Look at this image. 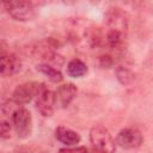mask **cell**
<instances>
[{
    "label": "cell",
    "mask_w": 153,
    "mask_h": 153,
    "mask_svg": "<svg viewBox=\"0 0 153 153\" xmlns=\"http://www.w3.org/2000/svg\"><path fill=\"white\" fill-rule=\"evenodd\" d=\"M1 5L8 14L18 22H29L37 16V10L31 1H6Z\"/></svg>",
    "instance_id": "7a4b0ae2"
},
{
    "label": "cell",
    "mask_w": 153,
    "mask_h": 153,
    "mask_svg": "<svg viewBox=\"0 0 153 153\" xmlns=\"http://www.w3.org/2000/svg\"><path fill=\"white\" fill-rule=\"evenodd\" d=\"M116 76L117 80L122 84V85H130L134 80H135V74L127 67L120 66L116 68Z\"/></svg>",
    "instance_id": "9a60e30c"
},
{
    "label": "cell",
    "mask_w": 153,
    "mask_h": 153,
    "mask_svg": "<svg viewBox=\"0 0 153 153\" xmlns=\"http://www.w3.org/2000/svg\"><path fill=\"white\" fill-rule=\"evenodd\" d=\"M36 106L37 110L44 117H49L54 112V92L47 86V84L41 82L36 93Z\"/></svg>",
    "instance_id": "5b68a950"
},
{
    "label": "cell",
    "mask_w": 153,
    "mask_h": 153,
    "mask_svg": "<svg viewBox=\"0 0 153 153\" xmlns=\"http://www.w3.org/2000/svg\"><path fill=\"white\" fill-rule=\"evenodd\" d=\"M108 22H109L111 30H117L124 33L126 27H127V19L124 18V14L122 12L117 11V8H115V11L109 14Z\"/></svg>",
    "instance_id": "8fae6325"
},
{
    "label": "cell",
    "mask_w": 153,
    "mask_h": 153,
    "mask_svg": "<svg viewBox=\"0 0 153 153\" xmlns=\"http://www.w3.org/2000/svg\"><path fill=\"white\" fill-rule=\"evenodd\" d=\"M37 71H39L42 74H44L53 82H61L62 79H63V75L59 69H56L55 67H53L50 65H47V63L38 65L37 66Z\"/></svg>",
    "instance_id": "5bb4252c"
},
{
    "label": "cell",
    "mask_w": 153,
    "mask_h": 153,
    "mask_svg": "<svg viewBox=\"0 0 153 153\" xmlns=\"http://www.w3.org/2000/svg\"><path fill=\"white\" fill-rule=\"evenodd\" d=\"M60 153H88L86 147H68L60 149Z\"/></svg>",
    "instance_id": "e0dca14e"
},
{
    "label": "cell",
    "mask_w": 153,
    "mask_h": 153,
    "mask_svg": "<svg viewBox=\"0 0 153 153\" xmlns=\"http://www.w3.org/2000/svg\"><path fill=\"white\" fill-rule=\"evenodd\" d=\"M99 65H100L103 68H109V67L112 66V59H111L109 55L99 56Z\"/></svg>",
    "instance_id": "ac0fdd59"
},
{
    "label": "cell",
    "mask_w": 153,
    "mask_h": 153,
    "mask_svg": "<svg viewBox=\"0 0 153 153\" xmlns=\"http://www.w3.org/2000/svg\"><path fill=\"white\" fill-rule=\"evenodd\" d=\"M91 149L100 153H115L116 143L110 131L102 124H97L90 130Z\"/></svg>",
    "instance_id": "6da1fadb"
},
{
    "label": "cell",
    "mask_w": 153,
    "mask_h": 153,
    "mask_svg": "<svg viewBox=\"0 0 153 153\" xmlns=\"http://www.w3.org/2000/svg\"><path fill=\"white\" fill-rule=\"evenodd\" d=\"M78 92V88L74 84L67 82L57 87V90L54 92V104L55 106L60 109H66L72 100L75 98Z\"/></svg>",
    "instance_id": "ba28073f"
},
{
    "label": "cell",
    "mask_w": 153,
    "mask_h": 153,
    "mask_svg": "<svg viewBox=\"0 0 153 153\" xmlns=\"http://www.w3.org/2000/svg\"><path fill=\"white\" fill-rule=\"evenodd\" d=\"M55 137L57 141H60L61 143H63L68 147L76 146L81 140L80 135L76 131H74L67 127H62V126L57 127L55 129Z\"/></svg>",
    "instance_id": "9c48e42d"
},
{
    "label": "cell",
    "mask_w": 153,
    "mask_h": 153,
    "mask_svg": "<svg viewBox=\"0 0 153 153\" xmlns=\"http://www.w3.org/2000/svg\"><path fill=\"white\" fill-rule=\"evenodd\" d=\"M22 68L19 57L11 53L6 42H0V74L4 76H11L18 73Z\"/></svg>",
    "instance_id": "277c9868"
},
{
    "label": "cell",
    "mask_w": 153,
    "mask_h": 153,
    "mask_svg": "<svg viewBox=\"0 0 153 153\" xmlns=\"http://www.w3.org/2000/svg\"><path fill=\"white\" fill-rule=\"evenodd\" d=\"M66 73L71 78H81L87 73V66L79 59H73L68 62Z\"/></svg>",
    "instance_id": "30bf717a"
},
{
    "label": "cell",
    "mask_w": 153,
    "mask_h": 153,
    "mask_svg": "<svg viewBox=\"0 0 153 153\" xmlns=\"http://www.w3.org/2000/svg\"><path fill=\"white\" fill-rule=\"evenodd\" d=\"M115 143L123 149H134L141 146L142 134L134 128H124L120 130L116 136Z\"/></svg>",
    "instance_id": "8992f818"
},
{
    "label": "cell",
    "mask_w": 153,
    "mask_h": 153,
    "mask_svg": "<svg viewBox=\"0 0 153 153\" xmlns=\"http://www.w3.org/2000/svg\"><path fill=\"white\" fill-rule=\"evenodd\" d=\"M38 86L39 84L36 81H27L18 85L12 93V100L18 105L30 103L36 97Z\"/></svg>",
    "instance_id": "52a82bcc"
},
{
    "label": "cell",
    "mask_w": 153,
    "mask_h": 153,
    "mask_svg": "<svg viewBox=\"0 0 153 153\" xmlns=\"http://www.w3.org/2000/svg\"><path fill=\"white\" fill-rule=\"evenodd\" d=\"M85 37L87 43L92 48L100 47L103 43H105V35L102 32L99 27H88L85 32Z\"/></svg>",
    "instance_id": "7c38bea8"
},
{
    "label": "cell",
    "mask_w": 153,
    "mask_h": 153,
    "mask_svg": "<svg viewBox=\"0 0 153 153\" xmlns=\"http://www.w3.org/2000/svg\"><path fill=\"white\" fill-rule=\"evenodd\" d=\"M11 116H12L13 128H14L18 137H20V139L29 137L32 133V116H31V112L26 108L19 106L13 111V114Z\"/></svg>",
    "instance_id": "3957f363"
},
{
    "label": "cell",
    "mask_w": 153,
    "mask_h": 153,
    "mask_svg": "<svg viewBox=\"0 0 153 153\" xmlns=\"http://www.w3.org/2000/svg\"><path fill=\"white\" fill-rule=\"evenodd\" d=\"M11 124L7 121H0V139H8L11 136Z\"/></svg>",
    "instance_id": "2e32d148"
},
{
    "label": "cell",
    "mask_w": 153,
    "mask_h": 153,
    "mask_svg": "<svg viewBox=\"0 0 153 153\" xmlns=\"http://www.w3.org/2000/svg\"><path fill=\"white\" fill-rule=\"evenodd\" d=\"M105 43L112 48V49H120L122 48L124 43V33L117 30H109L105 33Z\"/></svg>",
    "instance_id": "4fadbf2b"
}]
</instances>
